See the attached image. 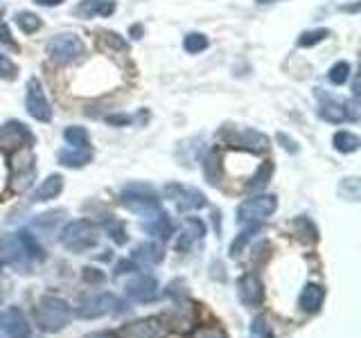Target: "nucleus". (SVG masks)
Listing matches in <instances>:
<instances>
[{
	"label": "nucleus",
	"mask_w": 361,
	"mask_h": 338,
	"mask_svg": "<svg viewBox=\"0 0 361 338\" xmlns=\"http://www.w3.org/2000/svg\"><path fill=\"white\" fill-rule=\"evenodd\" d=\"M73 309L63 298L59 296H43L37 307H34V323L45 334H56L71 323Z\"/></svg>",
	"instance_id": "1"
},
{
	"label": "nucleus",
	"mask_w": 361,
	"mask_h": 338,
	"mask_svg": "<svg viewBox=\"0 0 361 338\" xmlns=\"http://www.w3.org/2000/svg\"><path fill=\"white\" fill-rule=\"evenodd\" d=\"M59 242L66 251L71 253H86L90 248H95L99 242V228L95 223H90L86 219H77L63 225V230L59 234Z\"/></svg>",
	"instance_id": "2"
},
{
	"label": "nucleus",
	"mask_w": 361,
	"mask_h": 338,
	"mask_svg": "<svg viewBox=\"0 0 361 338\" xmlns=\"http://www.w3.org/2000/svg\"><path fill=\"white\" fill-rule=\"evenodd\" d=\"M122 206L133 214L149 219L156 212H161V201L154 194V189L149 185H129L122 189Z\"/></svg>",
	"instance_id": "3"
},
{
	"label": "nucleus",
	"mask_w": 361,
	"mask_h": 338,
	"mask_svg": "<svg viewBox=\"0 0 361 338\" xmlns=\"http://www.w3.org/2000/svg\"><path fill=\"white\" fill-rule=\"evenodd\" d=\"M45 52H48V56L54 63L66 65V63H73L77 59H82V54L86 52V45L82 39L77 37V34L63 32V34H56V37H52L48 41Z\"/></svg>",
	"instance_id": "4"
},
{
	"label": "nucleus",
	"mask_w": 361,
	"mask_h": 338,
	"mask_svg": "<svg viewBox=\"0 0 361 338\" xmlns=\"http://www.w3.org/2000/svg\"><path fill=\"white\" fill-rule=\"evenodd\" d=\"M9 172H11L9 176L11 189L18 192V194L34 183V178H37V158L32 156L30 146L14 154V158H11V163H9Z\"/></svg>",
	"instance_id": "5"
},
{
	"label": "nucleus",
	"mask_w": 361,
	"mask_h": 338,
	"mask_svg": "<svg viewBox=\"0 0 361 338\" xmlns=\"http://www.w3.org/2000/svg\"><path fill=\"white\" fill-rule=\"evenodd\" d=\"M278 210V199L274 194H259L253 199H246L237 208V223L248 225V223H262L271 214Z\"/></svg>",
	"instance_id": "6"
},
{
	"label": "nucleus",
	"mask_w": 361,
	"mask_h": 338,
	"mask_svg": "<svg viewBox=\"0 0 361 338\" xmlns=\"http://www.w3.org/2000/svg\"><path fill=\"white\" fill-rule=\"evenodd\" d=\"M113 311H120V300L113 293H90V296L79 298L75 304V313L84 320L102 318Z\"/></svg>",
	"instance_id": "7"
},
{
	"label": "nucleus",
	"mask_w": 361,
	"mask_h": 338,
	"mask_svg": "<svg viewBox=\"0 0 361 338\" xmlns=\"http://www.w3.org/2000/svg\"><path fill=\"white\" fill-rule=\"evenodd\" d=\"M163 196L167 201H174L176 203V210L178 212H190V210H201L208 206V199L203 192H199L197 187H185V185H178V183H169L163 189Z\"/></svg>",
	"instance_id": "8"
},
{
	"label": "nucleus",
	"mask_w": 361,
	"mask_h": 338,
	"mask_svg": "<svg viewBox=\"0 0 361 338\" xmlns=\"http://www.w3.org/2000/svg\"><path fill=\"white\" fill-rule=\"evenodd\" d=\"M25 108L30 113V118L37 122H50L52 120V106L48 97H45V90L37 77L27 79V88H25Z\"/></svg>",
	"instance_id": "9"
},
{
	"label": "nucleus",
	"mask_w": 361,
	"mask_h": 338,
	"mask_svg": "<svg viewBox=\"0 0 361 338\" xmlns=\"http://www.w3.org/2000/svg\"><path fill=\"white\" fill-rule=\"evenodd\" d=\"M0 259L7 262L9 266L20 268L23 273H27L30 262H32V257L27 255L25 248H23L16 234H0Z\"/></svg>",
	"instance_id": "10"
},
{
	"label": "nucleus",
	"mask_w": 361,
	"mask_h": 338,
	"mask_svg": "<svg viewBox=\"0 0 361 338\" xmlns=\"http://www.w3.org/2000/svg\"><path fill=\"white\" fill-rule=\"evenodd\" d=\"M237 296L246 307H259L264 302V284L255 273H244L237 280Z\"/></svg>",
	"instance_id": "11"
},
{
	"label": "nucleus",
	"mask_w": 361,
	"mask_h": 338,
	"mask_svg": "<svg viewBox=\"0 0 361 338\" xmlns=\"http://www.w3.org/2000/svg\"><path fill=\"white\" fill-rule=\"evenodd\" d=\"M203 237H206V223L197 217H190L183 221V228H180L178 237H176V251L178 253H190L192 248L197 244L203 242Z\"/></svg>",
	"instance_id": "12"
},
{
	"label": "nucleus",
	"mask_w": 361,
	"mask_h": 338,
	"mask_svg": "<svg viewBox=\"0 0 361 338\" xmlns=\"http://www.w3.org/2000/svg\"><path fill=\"white\" fill-rule=\"evenodd\" d=\"M231 142V146H240V149L253 151V154H262L269 149V138L259 131L253 129H244V131H235L231 135H226Z\"/></svg>",
	"instance_id": "13"
},
{
	"label": "nucleus",
	"mask_w": 361,
	"mask_h": 338,
	"mask_svg": "<svg viewBox=\"0 0 361 338\" xmlns=\"http://www.w3.org/2000/svg\"><path fill=\"white\" fill-rule=\"evenodd\" d=\"M158 280L152 275H138L135 280H131L127 284V296L135 302H152L158 298Z\"/></svg>",
	"instance_id": "14"
},
{
	"label": "nucleus",
	"mask_w": 361,
	"mask_h": 338,
	"mask_svg": "<svg viewBox=\"0 0 361 338\" xmlns=\"http://www.w3.org/2000/svg\"><path fill=\"white\" fill-rule=\"evenodd\" d=\"M163 334H165V330L158 318L138 320V323H131L120 330L122 338H163Z\"/></svg>",
	"instance_id": "15"
},
{
	"label": "nucleus",
	"mask_w": 361,
	"mask_h": 338,
	"mask_svg": "<svg viewBox=\"0 0 361 338\" xmlns=\"http://www.w3.org/2000/svg\"><path fill=\"white\" fill-rule=\"evenodd\" d=\"M0 142L32 146L37 140H34V133L27 129V124H23L18 120H9L7 124H3V127H0Z\"/></svg>",
	"instance_id": "16"
},
{
	"label": "nucleus",
	"mask_w": 361,
	"mask_h": 338,
	"mask_svg": "<svg viewBox=\"0 0 361 338\" xmlns=\"http://www.w3.org/2000/svg\"><path fill=\"white\" fill-rule=\"evenodd\" d=\"M116 11L113 0H82L75 7V16L79 18H109Z\"/></svg>",
	"instance_id": "17"
},
{
	"label": "nucleus",
	"mask_w": 361,
	"mask_h": 338,
	"mask_svg": "<svg viewBox=\"0 0 361 338\" xmlns=\"http://www.w3.org/2000/svg\"><path fill=\"white\" fill-rule=\"evenodd\" d=\"M59 158V165L68 167V169H79V167H86L90 161H93V149L86 146V149H79V146H63L56 154Z\"/></svg>",
	"instance_id": "18"
},
{
	"label": "nucleus",
	"mask_w": 361,
	"mask_h": 338,
	"mask_svg": "<svg viewBox=\"0 0 361 338\" xmlns=\"http://www.w3.org/2000/svg\"><path fill=\"white\" fill-rule=\"evenodd\" d=\"M323 300H325V289L321 284H305V289L300 291V298H298V307L302 313H316L323 307Z\"/></svg>",
	"instance_id": "19"
},
{
	"label": "nucleus",
	"mask_w": 361,
	"mask_h": 338,
	"mask_svg": "<svg viewBox=\"0 0 361 338\" xmlns=\"http://www.w3.org/2000/svg\"><path fill=\"white\" fill-rule=\"evenodd\" d=\"M3 327L9 338H30V325L25 313H23L18 307H11L5 318H3Z\"/></svg>",
	"instance_id": "20"
},
{
	"label": "nucleus",
	"mask_w": 361,
	"mask_h": 338,
	"mask_svg": "<svg viewBox=\"0 0 361 338\" xmlns=\"http://www.w3.org/2000/svg\"><path fill=\"white\" fill-rule=\"evenodd\" d=\"M319 99H321V108H319V115L325 120V122H332V124H341V122H345L348 118H345V104L343 101H338V99H334L332 95H323L321 90L319 93Z\"/></svg>",
	"instance_id": "21"
},
{
	"label": "nucleus",
	"mask_w": 361,
	"mask_h": 338,
	"mask_svg": "<svg viewBox=\"0 0 361 338\" xmlns=\"http://www.w3.org/2000/svg\"><path fill=\"white\" fill-rule=\"evenodd\" d=\"M165 257V251H163V244L158 242H145V244H138L133 248V262L135 264H161Z\"/></svg>",
	"instance_id": "22"
},
{
	"label": "nucleus",
	"mask_w": 361,
	"mask_h": 338,
	"mask_svg": "<svg viewBox=\"0 0 361 338\" xmlns=\"http://www.w3.org/2000/svg\"><path fill=\"white\" fill-rule=\"evenodd\" d=\"M142 228L149 232L152 237H156L158 242H167L169 237H172L174 228H172V221H169L167 217V212H156L154 217H149L145 223H142Z\"/></svg>",
	"instance_id": "23"
},
{
	"label": "nucleus",
	"mask_w": 361,
	"mask_h": 338,
	"mask_svg": "<svg viewBox=\"0 0 361 338\" xmlns=\"http://www.w3.org/2000/svg\"><path fill=\"white\" fill-rule=\"evenodd\" d=\"M61 189H63V176H61V174H50L37 189H34L32 201H34V203L52 201V199H56V196L61 194Z\"/></svg>",
	"instance_id": "24"
},
{
	"label": "nucleus",
	"mask_w": 361,
	"mask_h": 338,
	"mask_svg": "<svg viewBox=\"0 0 361 338\" xmlns=\"http://www.w3.org/2000/svg\"><path fill=\"white\" fill-rule=\"evenodd\" d=\"M332 144L338 154H355L361 146V140H359V135L353 131H336L334 138H332Z\"/></svg>",
	"instance_id": "25"
},
{
	"label": "nucleus",
	"mask_w": 361,
	"mask_h": 338,
	"mask_svg": "<svg viewBox=\"0 0 361 338\" xmlns=\"http://www.w3.org/2000/svg\"><path fill=\"white\" fill-rule=\"evenodd\" d=\"M203 176H206V180L210 185H217L219 178H221V163H219V154L217 151H210L206 158H203Z\"/></svg>",
	"instance_id": "26"
},
{
	"label": "nucleus",
	"mask_w": 361,
	"mask_h": 338,
	"mask_svg": "<svg viewBox=\"0 0 361 338\" xmlns=\"http://www.w3.org/2000/svg\"><path fill=\"white\" fill-rule=\"evenodd\" d=\"M16 237H18V242L23 244V248H25V251H27V255L32 257V262H41V259L45 257V255H43L41 244L37 242V237H34L30 230H18V232H16Z\"/></svg>",
	"instance_id": "27"
},
{
	"label": "nucleus",
	"mask_w": 361,
	"mask_h": 338,
	"mask_svg": "<svg viewBox=\"0 0 361 338\" xmlns=\"http://www.w3.org/2000/svg\"><path fill=\"white\" fill-rule=\"evenodd\" d=\"M14 23L18 25V30H20V32H25V34L39 32L41 25H43V20H41L37 14H34V11H16Z\"/></svg>",
	"instance_id": "28"
},
{
	"label": "nucleus",
	"mask_w": 361,
	"mask_h": 338,
	"mask_svg": "<svg viewBox=\"0 0 361 338\" xmlns=\"http://www.w3.org/2000/svg\"><path fill=\"white\" fill-rule=\"evenodd\" d=\"M63 140L68 142V146H79V149H86V146H90L88 131L84 127H68L63 131Z\"/></svg>",
	"instance_id": "29"
},
{
	"label": "nucleus",
	"mask_w": 361,
	"mask_h": 338,
	"mask_svg": "<svg viewBox=\"0 0 361 338\" xmlns=\"http://www.w3.org/2000/svg\"><path fill=\"white\" fill-rule=\"evenodd\" d=\"M208 45H210L208 37H206V34H201V32H190L188 37L183 39V50L188 54H199L203 50H208Z\"/></svg>",
	"instance_id": "30"
},
{
	"label": "nucleus",
	"mask_w": 361,
	"mask_h": 338,
	"mask_svg": "<svg viewBox=\"0 0 361 338\" xmlns=\"http://www.w3.org/2000/svg\"><path fill=\"white\" fill-rule=\"evenodd\" d=\"M350 75H353V65L348 61H336L330 68V73H327V79H330V84H334V86H343L350 79Z\"/></svg>",
	"instance_id": "31"
},
{
	"label": "nucleus",
	"mask_w": 361,
	"mask_h": 338,
	"mask_svg": "<svg viewBox=\"0 0 361 338\" xmlns=\"http://www.w3.org/2000/svg\"><path fill=\"white\" fill-rule=\"evenodd\" d=\"M104 228H106V232H109L111 239L116 242L118 246L127 244V228H124V223H122V221L113 219V214H109V217L104 219Z\"/></svg>",
	"instance_id": "32"
},
{
	"label": "nucleus",
	"mask_w": 361,
	"mask_h": 338,
	"mask_svg": "<svg viewBox=\"0 0 361 338\" xmlns=\"http://www.w3.org/2000/svg\"><path fill=\"white\" fill-rule=\"evenodd\" d=\"M327 37H330V32L319 27V30H307V32H302L300 37H298V48H314V45H319L323 43Z\"/></svg>",
	"instance_id": "33"
},
{
	"label": "nucleus",
	"mask_w": 361,
	"mask_h": 338,
	"mask_svg": "<svg viewBox=\"0 0 361 338\" xmlns=\"http://www.w3.org/2000/svg\"><path fill=\"white\" fill-rule=\"evenodd\" d=\"M271 176H274V163H262L251 178V183H248V189H262L271 180Z\"/></svg>",
	"instance_id": "34"
},
{
	"label": "nucleus",
	"mask_w": 361,
	"mask_h": 338,
	"mask_svg": "<svg viewBox=\"0 0 361 338\" xmlns=\"http://www.w3.org/2000/svg\"><path fill=\"white\" fill-rule=\"evenodd\" d=\"M257 230H259V223H248L246 228H244L240 234H237V239L231 244V255H233V257H235V255H240V253H242V248H244L248 242H251V237H253Z\"/></svg>",
	"instance_id": "35"
},
{
	"label": "nucleus",
	"mask_w": 361,
	"mask_h": 338,
	"mask_svg": "<svg viewBox=\"0 0 361 338\" xmlns=\"http://www.w3.org/2000/svg\"><path fill=\"white\" fill-rule=\"evenodd\" d=\"M338 194L348 201H359L361 196V183L359 178H343L341 185H338Z\"/></svg>",
	"instance_id": "36"
},
{
	"label": "nucleus",
	"mask_w": 361,
	"mask_h": 338,
	"mask_svg": "<svg viewBox=\"0 0 361 338\" xmlns=\"http://www.w3.org/2000/svg\"><path fill=\"white\" fill-rule=\"evenodd\" d=\"M63 214H66V210H56V212H45V214H39L37 221H34V225H37V228H43V225H45V232H50V230L54 228V225L63 219Z\"/></svg>",
	"instance_id": "37"
},
{
	"label": "nucleus",
	"mask_w": 361,
	"mask_h": 338,
	"mask_svg": "<svg viewBox=\"0 0 361 338\" xmlns=\"http://www.w3.org/2000/svg\"><path fill=\"white\" fill-rule=\"evenodd\" d=\"M16 77H18V68H16V63L11 61L7 54H0V79L14 82Z\"/></svg>",
	"instance_id": "38"
},
{
	"label": "nucleus",
	"mask_w": 361,
	"mask_h": 338,
	"mask_svg": "<svg viewBox=\"0 0 361 338\" xmlns=\"http://www.w3.org/2000/svg\"><path fill=\"white\" fill-rule=\"evenodd\" d=\"M99 41H102L104 48H111V50H124V48H127V41H124L116 32H104Z\"/></svg>",
	"instance_id": "39"
},
{
	"label": "nucleus",
	"mask_w": 361,
	"mask_h": 338,
	"mask_svg": "<svg viewBox=\"0 0 361 338\" xmlns=\"http://www.w3.org/2000/svg\"><path fill=\"white\" fill-rule=\"evenodd\" d=\"M251 332H253L257 338H276V336H274V330H271V325L267 323V318H262V315H259V318H255V320L251 323Z\"/></svg>",
	"instance_id": "40"
},
{
	"label": "nucleus",
	"mask_w": 361,
	"mask_h": 338,
	"mask_svg": "<svg viewBox=\"0 0 361 338\" xmlns=\"http://www.w3.org/2000/svg\"><path fill=\"white\" fill-rule=\"evenodd\" d=\"M343 104H345V118H348L350 122H357L359 115H361V111H359V97L345 99Z\"/></svg>",
	"instance_id": "41"
},
{
	"label": "nucleus",
	"mask_w": 361,
	"mask_h": 338,
	"mask_svg": "<svg viewBox=\"0 0 361 338\" xmlns=\"http://www.w3.org/2000/svg\"><path fill=\"white\" fill-rule=\"evenodd\" d=\"M276 140L280 142V146H282L285 151H289V154H298V144H296V140L287 138L285 133H278V135H276Z\"/></svg>",
	"instance_id": "42"
},
{
	"label": "nucleus",
	"mask_w": 361,
	"mask_h": 338,
	"mask_svg": "<svg viewBox=\"0 0 361 338\" xmlns=\"http://www.w3.org/2000/svg\"><path fill=\"white\" fill-rule=\"evenodd\" d=\"M192 338H228V336H226V332H221V330H214V327H206V330H199Z\"/></svg>",
	"instance_id": "43"
},
{
	"label": "nucleus",
	"mask_w": 361,
	"mask_h": 338,
	"mask_svg": "<svg viewBox=\"0 0 361 338\" xmlns=\"http://www.w3.org/2000/svg\"><path fill=\"white\" fill-rule=\"evenodd\" d=\"M138 268V264L133 262V259H122L116 266V275H124V273H133V270Z\"/></svg>",
	"instance_id": "44"
},
{
	"label": "nucleus",
	"mask_w": 361,
	"mask_h": 338,
	"mask_svg": "<svg viewBox=\"0 0 361 338\" xmlns=\"http://www.w3.org/2000/svg\"><path fill=\"white\" fill-rule=\"evenodd\" d=\"M106 122L111 124V127H127V124L133 122V118H129V115H109Z\"/></svg>",
	"instance_id": "45"
},
{
	"label": "nucleus",
	"mask_w": 361,
	"mask_h": 338,
	"mask_svg": "<svg viewBox=\"0 0 361 338\" xmlns=\"http://www.w3.org/2000/svg\"><path fill=\"white\" fill-rule=\"evenodd\" d=\"M0 43H5V45H9V48H18V43H14L11 41V34H9V30L5 27V25H0Z\"/></svg>",
	"instance_id": "46"
},
{
	"label": "nucleus",
	"mask_w": 361,
	"mask_h": 338,
	"mask_svg": "<svg viewBox=\"0 0 361 338\" xmlns=\"http://www.w3.org/2000/svg\"><path fill=\"white\" fill-rule=\"evenodd\" d=\"M39 7H59L63 5V0H34Z\"/></svg>",
	"instance_id": "47"
},
{
	"label": "nucleus",
	"mask_w": 361,
	"mask_h": 338,
	"mask_svg": "<svg viewBox=\"0 0 361 338\" xmlns=\"http://www.w3.org/2000/svg\"><path fill=\"white\" fill-rule=\"evenodd\" d=\"M84 338H113V336L106 334V332H93V334H88V336H84Z\"/></svg>",
	"instance_id": "48"
},
{
	"label": "nucleus",
	"mask_w": 361,
	"mask_h": 338,
	"mask_svg": "<svg viewBox=\"0 0 361 338\" xmlns=\"http://www.w3.org/2000/svg\"><path fill=\"white\" fill-rule=\"evenodd\" d=\"M257 5H274V3H280V0H255Z\"/></svg>",
	"instance_id": "49"
},
{
	"label": "nucleus",
	"mask_w": 361,
	"mask_h": 338,
	"mask_svg": "<svg viewBox=\"0 0 361 338\" xmlns=\"http://www.w3.org/2000/svg\"><path fill=\"white\" fill-rule=\"evenodd\" d=\"M5 9H7V7H5L3 3H0V23H3V16H5Z\"/></svg>",
	"instance_id": "50"
},
{
	"label": "nucleus",
	"mask_w": 361,
	"mask_h": 338,
	"mask_svg": "<svg viewBox=\"0 0 361 338\" xmlns=\"http://www.w3.org/2000/svg\"><path fill=\"white\" fill-rule=\"evenodd\" d=\"M0 270H3V259H0Z\"/></svg>",
	"instance_id": "51"
}]
</instances>
